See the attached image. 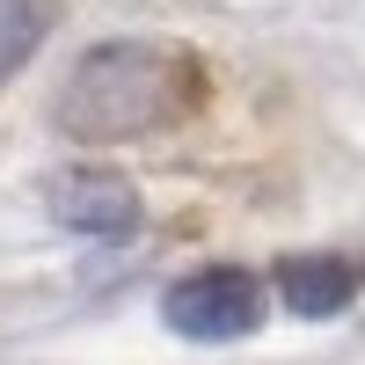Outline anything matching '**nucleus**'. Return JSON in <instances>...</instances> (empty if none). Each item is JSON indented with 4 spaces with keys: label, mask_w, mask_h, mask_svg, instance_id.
<instances>
[{
    "label": "nucleus",
    "mask_w": 365,
    "mask_h": 365,
    "mask_svg": "<svg viewBox=\"0 0 365 365\" xmlns=\"http://www.w3.org/2000/svg\"><path fill=\"white\" fill-rule=\"evenodd\" d=\"M263 314H270V292L241 263H205L190 278H175L168 299H161V322L190 344H241V336L263 329Z\"/></svg>",
    "instance_id": "f03ea898"
},
{
    "label": "nucleus",
    "mask_w": 365,
    "mask_h": 365,
    "mask_svg": "<svg viewBox=\"0 0 365 365\" xmlns=\"http://www.w3.org/2000/svg\"><path fill=\"white\" fill-rule=\"evenodd\" d=\"M51 220L66 227V234H88V241H132L146 227V205L125 175H110V168H73V175H58L51 182Z\"/></svg>",
    "instance_id": "7ed1b4c3"
},
{
    "label": "nucleus",
    "mask_w": 365,
    "mask_h": 365,
    "mask_svg": "<svg viewBox=\"0 0 365 365\" xmlns=\"http://www.w3.org/2000/svg\"><path fill=\"white\" fill-rule=\"evenodd\" d=\"M44 37H51V0H0V88L29 66Z\"/></svg>",
    "instance_id": "39448f33"
},
{
    "label": "nucleus",
    "mask_w": 365,
    "mask_h": 365,
    "mask_svg": "<svg viewBox=\"0 0 365 365\" xmlns=\"http://www.w3.org/2000/svg\"><path fill=\"white\" fill-rule=\"evenodd\" d=\"M197 103V58L154 44V37H110L88 44L81 66L58 88V125L81 146H117L139 132L175 125L182 110Z\"/></svg>",
    "instance_id": "f257e3e1"
},
{
    "label": "nucleus",
    "mask_w": 365,
    "mask_h": 365,
    "mask_svg": "<svg viewBox=\"0 0 365 365\" xmlns=\"http://www.w3.org/2000/svg\"><path fill=\"white\" fill-rule=\"evenodd\" d=\"M358 292H365V256L358 249H307V256H285L278 263V299L299 322L344 314Z\"/></svg>",
    "instance_id": "20e7f679"
}]
</instances>
